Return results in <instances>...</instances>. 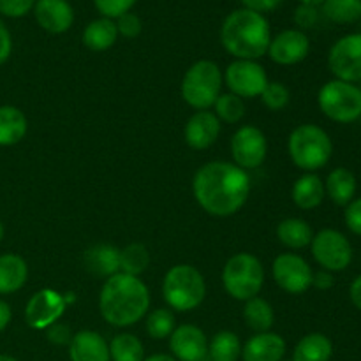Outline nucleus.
Returning <instances> with one entry per match:
<instances>
[{
  "mask_svg": "<svg viewBox=\"0 0 361 361\" xmlns=\"http://www.w3.org/2000/svg\"><path fill=\"white\" fill-rule=\"evenodd\" d=\"M71 361H111L109 344L101 334L92 330H81L73 335L69 344Z\"/></svg>",
  "mask_w": 361,
  "mask_h": 361,
  "instance_id": "20",
  "label": "nucleus"
},
{
  "mask_svg": "<svg viewBox=\"0 0 361 361\" xmlns=\"http://www.w3.org/2000/svg\"><path fill=\"white\" fill-rule=\"evenodd\" d=\"M243 4L245 9L256 11V13H270V11H275L279 6H281L284 0H240Z\"/></svg>",
  "mask_w": 361,
  "mask_h": 361,
  "instance_id": "44",
  "label": "nucleus"
},
{
  "mask_svg": "<svg viewBox=\"0 0 361 361\" xmlns=\"http://www.w3.org/2000/svg\"><path fill=\"white\" fill-rule=\"evenodd\" d=\"M0 361H18V360L13 358V356H9V355H0Z\"/></svg>",
  "mask_w": 361,
  "mask_h": 361,
  "instance_id": "50",
  "label": "nucleus"
},
{
  "mask_svg": "<svg viewBox=\"0 0 361 361\" xmlns=\"http://www.w3.org/2000/svg\"><path fill=\"white\" fill-rule=\"evenodd\" d=\"M240 356H242V342L233 331H219L208 342V358L212 361H238Z\"/></svg>",
  "mask_w": 361,
  "mask_h": 361,
  "instance_id": "30",
  "label": "nucleus"
},
{
  "mask_svg": "<svg viewBox=\"0 0 361 361\" xmlns=\"http://www.w3.org/2000/svg\"><path fill=\"white\" fill-rule=\"evenodd\" d=\"M321 9L328 20L338 25L356 23L361 20V0H324Z\"/></svg>",
  "mask_w": 361,
  "mask_h": 361,
  "instance_id": "32",
  "label": "nucleus"
},
{
  "mask_svg": "<svg viewBox=\"0 0 361 361\" xmlns=\"http://www.w3.org/2000/svg\"><path fill=\"white\" fill-rule=\"evenodd\" d=\"M46 338H48V342H51V344L55 345H69L71 341H73V331H71V328L67 326V324L63 323H55L51 324L49 328H46Z\"/></svg>",
  "mask_w": 361,
  "mask_h": 361,
  "instance_id": "41",
  "label": "nucleus"
},
{
  "mask_svg": "<svg viewBox=\"0 0 361 361\" xmlns=\"http://www.w3.org/2000/svg\"><path fill=\"white\" fill-rule=\"evenodd\" d=\"M176 328L175 314L171 309H155L147 314V323H145V330H147L148 337L154 341H164V338L171 337V334Z\"/></svg>",
  "mask_w": 361,
  "mask_h": 361,
  "instance_id": "35",
  "label": "nucleus"
},
{
  "mask_svg": "<svg viewBox=\"0 0 361 361\" xmlns=\"http://www.w3.org/2000/svg\"><path fill=\"white\" fill-rule=\"evenodd\" d=\"M35 0H0V14L7 18H23L34 9Z\"/></svg>",
  "mask_w": 361,
  "mask_h": 361,
  "instance_id": "40",
  "label": "nucleus"
},
{
  "mask_svg": "<svg viewBox=\"0 0 361 361\" xmlns=\"http://www.w3.org/2000/svg\"><path fill=\"white\" fill-rule=\"evenodd\" d=\"M243 321H245L247 328L252 330L254 334L270 331L275 323L274 307L261 296L247 300L245 305H243Z\"/></svg>",
  "mask_w": 361,
  "mask_h": 361,
  "instance_id": "29",
  "label": "nucleus"
},
{
  "mask_svg": "<svg viewBox=\"0 0 361 361\" xmlns=\"http://www.w3.org/2000/svg\"><path fill=\"white\" fill-rule=\"evenodd\" d=\"M83 264L92 275L109 279L120 271V249L109 243H97L85 250Z\"/></svg>",
  "mask_w": 361,
  "mask_h": 361,
  "instance_id": "21",
  "label": "nucleus"
},
{
  "mask_svg": "<svg viewBox=\"0 0 361 361\" xmlns=\"http://www.w3.org/2000/svg\"><path fill=\"white\" fill-rule=\"evenodd\" d=\"M222 286L233 300L247 302L256 298L264 286L263 263L254 254H235L222 268Z\"/></svg>",
  "mask_w": 361,
  "mask_h": 361,
  "instance_id": "7",
  "label": "nucleus"
},
{
  "mask_svg": "<svg viewBox=\"0 0 361 361\" xmlns=\"http://www.w3.org/2000/svg\"><path fill=\"white\" fill-rule=\"evenodd\" d=\"M277 238L288 249L302 250L310 245L314 238V231L309 222L303 221V219L289 217L279 222Z\"/></svg>",
  "mask_w": 361,
  "mask_h": 361,
  "instance_id": "27",
  "label": "nucleus"
},
{
  "mask_svg": "<svg viewBox=\"0 0 361 361\" xmlns=\"http://www.w3.org/2000/svg\"><path fill=\"white\" fill-rule=\"evenodd\" d=\"M360 92H361V87H360Z\"/></svg>",
  "mask_w": 361,
  "mask_h": 361,
  "instance_id": "53",
  "label": "nucleus"
},
{
  "mask_svg": "<svg viewBox=\"0 0 361 361\" xmlns=\"http://www.w3.org/2000/svg\"><path fill=\"white\" fill-rule=\"evenodd\" d=\"M328 67L335 80L348 83L361 81V34H349L338 39L328 53Z\"/></svg>",
  "mask_w": 361,
  "mask_h": 361,
  "instance_id": "13",
  "label": "nucleus"
},
{
  "mask_svg": "<svg viewBox=\"0 0 361 361\" xmlns=\"http://www.w3.org/2000/svg\"><path fill=\"white\" fill-rule=\"evenodd\" d=\"M349 298H351L353 305L356 309L361 310V275L351 282V288H349Z\"/></svg>",
  "mask_w": 361,
  "mask_h": 361,
  "instance_id": "46",
  "label": "nucleus"
},
{
  "mask_svg": "<svg viewBox=\"0 0 361 361\" xmlns=\"http://www.w3.org/2000/svg\"><path fill=\"white\" fill-rule=\"evenodd\" d=\"M334 344L324 334H309L296 344L293 361H330Z\"/></svg>",
  "mask_w": 361,
  "mask_h": 361,
  "instance_id": "28",
  "label": "nucleus"
},
{
  "mask_svg": "<svg viewBox=\"0 0 361 361\" xmlns=\"http://www.w3.org/2000/svg\"><path fill=\"white\" fill-rule=\"evenodd\" d=\"M317 104L326 118L337 123H353L361 116L360 87L348 81L331 80L321 87Z\"/></svg>",
  "mask_w": 361,
  "mask_h": 361,
  "instance_id": "8",
  "label": "nucleus"
},
{
  "mask_svg": "<svg viewBox=\"0 0 361 361\" xmlns=\"http://www.w3.org/2000/svg\"><path fill=\"white\" fill-rule=\"evenodd\" d=\"M116 39H118V30L115 20L109 18H97L90 21L83 30V44L90 51H106L115 46Z\"/></svg>",
  "mask_w": 361,
  "mask_h": 361,
  "instance_id": "26",
  "label": "nucleus"
},
{
  "mask_svg": "<svg viewBox=\"0 0 361 361\" xmlns=\"http://www.w3.org/2000/svg\"><path fill=\"white\" fill-rule=\"evenodd\" d=\"M324 0H300V4H307V6H321Z\"/></svg>",
  "mask_w": 361,
  "mask_h": 361,
  "instance_id": "49",
  "label": "nucleus"
},
{
  "mask_svg": "<svg viewBox=\"0 0 361 361\" xmlns=\"http://www.w3.org/2000/svg\"><path fill=\"white\" fill-rule=\"evenodd\" d=\"M344 221L345 226L349 228V231L361 236V197H356V200H353L351 203L345 207Z\"/></svg>",
  "mask_w": 361,
  "mask_h": 361,
  "instance_id": "42",
  "label": "nucleus"
},
{
  "mask_svg": "<svg viewBox=\"0 0 361 361\" xmlns=\"http://www.w3.org/2000/svg\"><path fill=\"white\" fill-rule=\"evenodd\" d=\"M11 53H13V37H11V32L6 23L0 20V66L9 60Z\"/></svg>",
  "mask_w": 361,
  "mask_h": 361,
  "instance_id": "43",
  "label": "nucleus"
},
{
  "mask_svg": "<svg viewBox=\"0 0 361 361\" xmlns=\"http://www.w3.org/2000/svg\"><path fill=\"white\" fill-rule=\"evenodd\" d=\"M221 130V120L215 116L214 111L204 109V111H196L190 115L183 129V137L192 150H207L217 143Z\"/></svg>",
  "mask_w": 361,
  "mask_h": 361,
  "instance_id": "18",
  "label": "nucleus"
},
{
  "mask_svg": "<svg viewBox=\"0 0 361 361\" xmlns=\"http://www.w3.org/2000/svg\"><path fill=\"white\" fill-rule=\"evenodd\" d=\"M271 28L264 14L242 7L226 16L221 42L235 60H259L268 53Z\"/></svg>",
  "mask_w": 361,
  "mask_h": 361,
  "instance_id": "3",
  "label": "nucleus"
},
{
  "mask_svg": "<svg viewBox=\"0 0 361 361\" xmlns=\"http://www.w3.org/2000/svg\"><path fill=\"white\" fill-rule=\"evenodd\" d=\"M334 284H335V279L331 271L323 270V268H321L319 271H314L312 286L316 289H319V291H328V289L334 288Z\"/></svg>",
  "mask_w": 361,
  "mask_h": 361,
  "instance_id": "45",
  "label": "nucleus"
},
{
  "mask_svg": "<svg viewBox=\"0 0 361 361\" xmlns=\"http://www.w3.org/2000/svg\"><path fill=\"white\" fill-rule=\"evenodd\" d=\"M200 361H212V360L207 356V358H203V360H200Z\"/></svg>",
  "mask_w": 361,
  "mask_h": 361,
  "instance_id": "52",
  "label": "nucleus"
},
{
  "mask_svg": "<svg viewBox=\"0 0 361 361\" xmlns=\"http://www.w3.org/2000/svg\"><path fill=\"white\" fill-rule=\"evenodd\" d=\"M11 317H13V312H11L9 303H6L4 300H0V334L9 326Z\"/></svg>",
  "mask_w": 361,
  "mask_h": 361,
  "instance_id": "47",
  "label": "nucleus"
},
{
  "mask_svg": "<svg viewBox=\"0 0 361 361\" xmlns=\"http://www.w3.org/2000/svg\"><path fill=\"white\" fill-rule=\"evenodd\" d=\"M150 309V291L140 277L118 271L106 279L99 293V312L115 328H129Z\"/></svg>",
  "mask_w": 361,
  "mask_h": 361,
  "instance_id": "2",
  "label": "nucleus"
},
{
  "mask_svg": "<svg viewBox=\"0 0 361 361\" xmlns=\"http://www.w3.org/2000/svg\"><path fill=\"white\" fill-rule=\"evenodd\" d=\"M293 203L300 208V210H314V208L321 207V203L326 197L324 192V182L321 176L316 173H303L291 189Z\"/></svg>",
  "mask_w": 361,
  "mask_h": 361,
  "instance_id": "22",
  "label": "nucleus"
},
{
  "mask_svg": "<svg viewBox=\"0 0 361 361\" xmlns=\"http://www.w3.org/2000/svg\"><path fill=\"white\" fill-rule=\"evenodd\" d=\"M162 298L176 312L196 310L207 298V281L192 264H175L162 279Z\"/></svg>",
  "mask_w": 361,
  "mask_h": 361,
  "instance_id": "5",
  "label": "nucleus"
},
{
  "mask_svg": "<svg viewBox=\"0 0 361 361\" xmlns=\"http://www.w3.org/2000/svg\"><path fill=\"white\" fill-rule=\"evenodd\" d=\"M28 130V120L16 106H0V147L18 145Z\"/></svg>",
  "mask_w": 361,
  "mask_h": 361,
  "instance_id": "25",
  "label": "nucleus"
},
{
  "mask_svg": "<svg viewBox=\"0 0 361 361\" xmlns=\"http://www.w3.org/2000/svg\"><path fill=\"white\" fill-rule=\"evenodd\" d=\"M66 296L55 289H41L34 293L25 307V321L32 330H46L59 323L67 309Z\"/></svg>",
  "mask_w": 361,
  "mask_h": 361,
  "instance_id": "14",
  "label": "nucleus"
},
{
  "mask_svg": "<svg viewBox=\"0 0 361 361\" xmlns=\"http://www.w3.org/2000/svg\"><path fill=\"white\" fill-rule=\"evenodd\" d=\"M259 99L264 108H268L270 111H282V109L288 108L289 101H291V92L281 81H268L267 88L259 95Z\"/></svg>",
  "mask_w": 361,
  "mask_h": 361,
  "instance_id": "36",
  "label": "nucleus"
},
{
  "mask_svg": "<svg viewBox=\"0 0 361 361\" xmlns=\"http://www.w3.org/2000/svg\"><path fill=\"white\" fill-rule=\"evenodd\" d=\"M233 164L245 169H257L263 166L268 155V140L263 130L256 126H242L229 143Z\"/></svg>",
  "mask_w": 361,
  "mask_h": 361,
  "instance_id": "10",
  "label": "nucleus"
},
{
  "mask_svg": "<svg viewBox=\"0 0 361 361\" xmlns=\"http://www.w3.org/2000/svg\"><path fill=\"white\" fill-rule=\"evenodd\" d=\"M310 53V41L305 32L298 28H286L271 37L268 53L271 62L279 66H296L303 62Z\"/></svg>",
  "mask_w": 361,
  "mask_h": 361,
  "instance_id": "15",
  "label": "nucleus"
},
{
  "mask_svg": "<svg viewBox=\"0 0 361 361\" xmlns=\"http://www.w3.org/2000/svg\"><path fill=\"white\" fill-rule=\"evenodd\" d=\"M214 113L221 120V123L235 126V123L242 122V118L245 116V102L231 92L221 94L214 104Z\"/></svg>",
  "mask_w": 361,
  "mask_h": 361,
  "instance_id": "34",
  "label": "nucleus"
},
{
  "mask_svg": "<svg viewBox=\"0 0 361 361\" xmlns=\"http://www.w3.org/2000/svg\"><path fill=\"white\" fill-rule=\"evenodd\" d=\"M109 358L111 361H143V342L133 334H118L109 342Z\"/></svg>",
  "mask_w": 361,
  "mask_h": 361,
  "instance_id": "31",
  "label": "nucleus"
},
{
  "mask_svg": "<svg viewBox=\"0 0 361 361\" xmlns=\"http://www.w3.org/2000/svg\"><path fill=\"white\" fill-rule=\"evenodd\" d=\"M250 176L233 162L212 161L201 166L192 178V194L212 217L238 214L250 196Z\"/></svg>",
  "mask_w": 361,
  "mask_h": 361,
  "instance_id": "1",
  "label": "nucleus"
},
{
  "mask_svg": "<svg viewBox=\"0 0 361 361\" xmlns=\"http://www.w3.org/2000/svg\"><path fill=\"white\" fill-rule=\"evenodd\" d=\"M150 264V252L143 243H129L120 249V271L133 277L145 274Z\"/></svg>",
  "mask_w": 361,
  "mask_h": 361,
  "instance_id": "33",
  "label": "nucleus"
},
{
  "mask_svg": "<svg viewBox=\"0 0 361 361\" xmlns=\"http://www.w3.org/2000/svg\"><path fill=\"white\" fill-rule=\"evenodd\" d=\"M116 30L118 35H123L126 39H134L141 34L143 30V23H141V18L134 13H126L120 18L115 20Z\"/></svg>",
  "mask_w": 361,
  "mask_h": 361,
  "instance_id": "38",
  "label": "nucleus"
},
{
  "mask_svg": "<svg viewBox=\"0 0 361 361\" xmlns=\"http://www.w3.org/2000/svg\"><path fill=\"white\" fill-rule=\"evenodd\" d=\"M310 250L316 263L331 274L345 270L353 261L351 242L337 229H321L316 233L310 242Z\"/></svg>",
  "mask_w": 361,
  "mask_h": 361,
  "instance_id": "9",
  "label": "nucleus"
},
{
  "mask_svg": "<svg viewBox=\"0 0 361 361\" xmlns=\"http://www.w3.org/2000/svg\"><path fill=\"white\" fill-rule=\"evenodd\" d=\"M28 281V264L18 254L0 256V295L18 293Z\"/></svg>",
  "mask_w": 361,
  "mask_h": 361,
  "instance_id": "23",
  "label": "nucleus"
},
{
  "mask_svg": "<svg viewBox=\"0 0 361 361\" xmlns=\"http://www.w3.org/2000/svg\"><path fill=\"white\" fill-rule=\"evenodd\" d=\"M143 361H178V360H175L169 355H152L148 356V358H145Z\"/></svg>",
  "mask_w": 361,
  "mask_h": 361,
  "instance_id": "48",
  "label": "nucleus"
},
{
  "mask_svg": "<svg viewBox=\"0 0 361 361\" xmlns=\"http://www.w3.org/2000/svg\"><path fill=\"white\" fill-rule=\"evenodd\" d=\"M288 154L293 164L305 173H316L330 162L334 143L316 123H302L288 137Z\"/></svg>",
  "mask_w": 361,
  "mask_h": 361,
  "instance_id": "4",
  "label": "nucleus"
},
{
  "mask_svg": "<svg viewBox=\"0 0 361 361\" xmlns=\"http://www.w3.org/2000/svg\"><path fill=\"white\" fill-rule=\"evenodd\" d=\"M32 11L39 27L48 34H66L74 23V9L69 0H35Z\"/></svg>",
  "mask_w": 361,
  "mask_h": 361,
  "instance_id": "17",
  "label": "nucleus"
},
{
  "mask_svg": "<svg viewBox=\"0 0 361 361\" xmlns=\"http://www.w3.org/2000/svg\"><path fill=\"white\" fill-rule=\"evenodd\" d=\"M271 275L275 284L289 295H303L312 288V268L295 252L279 254L271 263Z\"/></svg>",
  "mask_w": 361,
  "mask_h": 361,
  "instance_id": "11",
  "label": "nucleus"
},
{
  "mask_svg": "<svg viewBox=\"0 0 361 361\" xmlns=\"http://www.w3.org/2000/svg\"><path fill=\"white\" fill-rule=\"evenodd\" d=\"M224 74L221 67L212 60H197L183 74L180 92L187 104L196 111L214 108L215 101L222 94Z\"/></svg>",
  "mask_w": 361,
  "mask_h": 361,
  "instance_id": "6",
  "label": "nucleus"
},
{
  "mask_svg": "<svg viewBox=\"0 0 361 361\" xmlns=\"http://www.w3.org/2000/svg\"><path fill=\"white\" fill-rule=\"evenodd\" d=\"M317 20H319V11L316 6H307V4H300L295 11V23L298 30H309V28L316 27Z\"/></svg>",
  "mask_w": 361,
  "mask_h": 361,
  "instance_id": "39",
  "label": "nucleus"
},
{
  "mask_svg": "<svg viewBox=\"0 0 361 361\" xmlns=\"http://www.w3.org/2000/svg\"><path fill=\"white\" fill-rule=\"evenodd\" d=\"M136 2L137 0H94V6L102 14V18L116 20L122 14L130 13Z\"/></svg>",
  "mask_w": 361,
  "mask_h": 361,
  "instance_id": "37",
  "label": "nucleus"
},
{
  "mask_svg": "<svg viewBox=\"0 0 361 361\" xmlns=\"http://www.w3.org/2000/svg\"><path fill=\"white\" fill-rule=\"evenodd\" d=\"M229 92L242 99H256L268 85V74L257 60H235L224 73Z\"/></svg>",
  "mask_w": 361,
  "mask_h": 361,
  "instance_id": "12",
  "label": "nucleus"
},
{
  "mask_svg": "<svg viewBox=\"0 0 361 361\" xmlns=\"http://www.w3.org/2000/svg\"><path fill=\"white\" fill-rule=\"evenodd\" d=\"M169 349L178 361H200L208 356V338L196 324H180L169 337Z\"/></svg>",
  "mask_w": 361,
  "mask_h": 361,
  "instance_id": "16",
  "label": "nucleus"
},
{
  "mask_svg": "<svg viewBox=\"0 0 361 361\" xmlns=\"http://www.w3.org/2000/svg\"><path fill=\"white\" fill-rule=\"evenodd\" d=\"M324 192L337 207H348L356 194V176L348 168H335L324 182Z\"/></svg>",
  "mask_w": 361,
  "mask_h": 361,
  "instance_id": "24",
  "label": "nucleus"
},
{
  "mask_svg": "<svg viewBox=\"0 0 361 361\" xmlns=\"http://www.w3.org/2000/svg\"><path fill=\"white\" fill-rule=\"evenodd\" d=\"M4 233H6V231H4V224H2V222H0V242H2V240H4Z\"/></svg>",
  "mask_w": 361,
  "mask_h": 361,
  "instance_id": "51",
  "label": "nucleus"
},
{
  "mask_svg": "<svg viewBox=\"0 0 361 361\" xmlns=\"http://www.w3.org/2000/svg\"><path fill=\"white\" fill-rule=\"evenodd\" d=\"M286 355V341L279 334H256L243 344V361H282Z\"/></svg>",
  "mask_w": 361,
  "mask_h": 361,
  "instance_id": "19",
  "label": "nucleus"
}]
</instances>
